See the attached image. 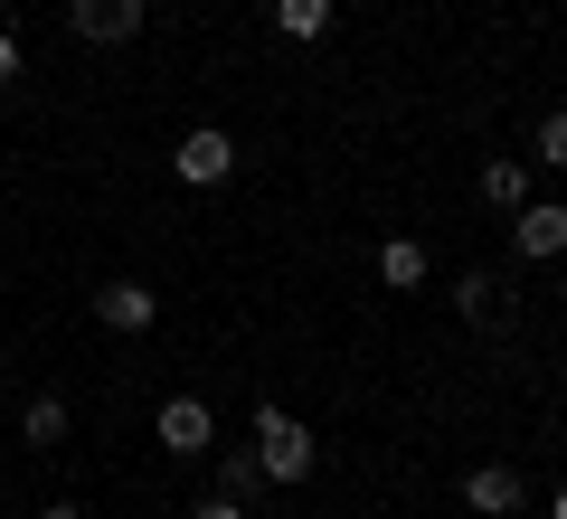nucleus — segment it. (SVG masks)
<instances>
[{"mask_svg": "<svg viewBox=\"0 0 567 519\" xmlns=\"http://www.w3.org/2000/svg\"><path fill=\"white\" fill-rule=\"evenodd\" d=\"M256 463H265V481H312L322 444H312V425H303V416L265 406V416H256Z\"/></svg>", "mask_w": 567, "mask_h": 519, "instance_id": "nucleus-1", "label": "nucleus"}, {"mask_svg": "<svg viewBox=\"0 0 567 519\" xmlns=\"http://www.w3.org/2000/svg\"><path fill=\"white\" fill-rule=\"evenodd\" d=\"M511 256H529V264L567 256V199H529V208H511Z\"/></svg>", "mask_w": 567, "mask_h": 519, "instance_id": "nucleus-2", "label": "nucleus"}, {"mask_svg": "<svg viewBox=\"0 0 567 519\" xmlns=\"http://www.w3.org/2000/svg\"><path fill=\"white\" fill-rule=\"evenodd\" d=\"M171 170H181L189 189H218L227 170H237V142H227L218 123H199V133H181V152H171Z\"/></svg>", "mask_w": 567, "mask_h": 519, "instance_id": "nucleus-3", "label": "nucleus"}, {"mask_svg": "<svg viewBox=\"0 0 567 519\" xmlns=\"http://www.w3.org/2000/svg\"><path fill=\"white\" fill-rule=\"evenodd\" d=\"M520 500H529L520 463H473V473H464V510H483V519H511Z\"/></svg>", "mask_w": 567, "mask_h": 519, "instance_id": "nucleus-4", "label": "nucleus"}, {"mask_svg": "<svg viewBox=\"0 0 567 519\" xmlns=\"http://www.w3.org/2000/svg\"><path fill=\"white\" fill-rule=\"evenodd\" d=\"M66 29L95 39V48H123L142 29V0H66Z\"/></svg>", "mask_w": 567, "mask_h": 519, "instance_id": "nucleus-5", "label": "nucleus"}, {"mask_svg": "<svg viewBox=\"0 0 567 519\" xmlns=\"http://www.w3.org/2000/svg\"><path fill=\"white\" fill-rule=\"evenodd\" d=\"M152 435H162L171 454H208V435H218V416H208L199 397H162V416H152Z\"/></svg>", "mask_w": 567, "mask_h": 519, "instance_id": "nucleus-6", "label": "nucleus"}, {"mask_svg": "<svg viewBox=\"0 0 567 519\" xmlns=\"http://www.w3.org/2000/svg\"><path fill=\"white\" fill-rule=\"evenodd\" d=\"M95 321L133 340V331H152V321H162V302H152V283H104V293H95Z\"/></svg>", "mask_w": 567, "mask_h": 519, "instance_id": "nucleus-7", "label": "nucleus"}, {"mask_svg": "<svg viewBox=\"0 0 567 519\" xmlns=\"http://www.w3.org/2000/svg\"><path fill=\"white\" fill-rule=\"evenodd\" d=\"M379 283H388V293H416V283H425V246L416 237H388L379 246Z\"/></svg>", "mask_w": 567, "mask_h": 519, "instance_id": "nucleus-8", "label": "nucleus"}, {"mask_svg": "<svg viewBox=\"0 0 567 519\" xmlns=\"http://www.w3.org/2000/svg\"><path fill=\"white\" fill-rule=\"evenodd\" d=\"M331 10H341V0H275V29H284V39H322Z\"/></svg>", "mask_w": 567, "mask_h": 519, "instance_id": "nucleus-9", "label": "nucleus"}, {"mask_svg": "<svg viewBox=\"0 0 567 519\" xmlns=\"http://www.w3.org/2000/svg\"><path fill=\"white\" fill-rule=\"evenodd\" d=\"M20 435L39 444V454H58V444H66V397H29V416H20Z\"/></svg>", "mask_w": 567, "mask_h": 519, "instance_id": "nucleus-10", "label": "nucleus"}, {"mask_svg": "<svg viewBox=\"0 0 567 519\" xmlns=\"http://www.w3.org/2000/svg\"><path fill=\"white\" fill-rule=\"evenodd\" d=\"M483 199L502 208V218H511V208H529V170H520V160H492V170H483Z\"/></svg>", "mask_w": 567, "mask_h": 519, "instance_id": "nucleus-11", "label": "nucleus"}, {"mask_svg": "<svg viewBox=\"0 0 567 519\" xmlns=\"http://www.w3.org/2000/svg\"><path fill=\"white\" fill-rule=\"evenodd\" d=\"M265 491V463L256 454H218V500H256Z\"/></svg>", "mask_w": 567, "mask_h": 519, "instance_id": "nucleus-12", "label": "nucleus"}, {"mask_svg": "<svg viewBox=\"0 0 567 519\" xmlns=\"http://www.w3.org/2000/svg\"><path fill=\"white\" fill-rule=\"evenodd\" d=\"M454 312H464V321H492V312H502V283H492V274H464V283H454Z\"/></svg>", "mask_w": 567, "mask_h": 519, "instance_id": "nucleus-13", "label": "nucleus"}, {"mask_svg": "<svg viewBox=\"0 0 567 519\" xmlns=\"http://www.w3.org/2000/svg\"><path fill=\"white\" fill-rule=\"evenodd\" d=\"M539 160H548V170H567V104L539 123Z\"/></svg>", "mask_w": 567, "mask_h": 519, "instance_id": "nucleus-14", "label": "nucleus"}, {"mask_svg": "<svg viewBox=\"0 0 567 519\" xmlns=\"http://www.w3.org/2000/svg\"><path fill=\"white\" fill-rule=\"evenodd\" d=\"M0 85H20V39L0 29Z\"/></svg>", "mask_w": 567, "mask_h": 519, "instance_id": "nucleus-15", "label": "nucleus"}, {"mask_svg": "<svg viewBox=\"0 0 567 519\" xmlns=\"http://www.w3.org/2000/svg\"><path fill=\"white\" fill-rule=\"evenodd\" d=\"M189 519H246V500H199Z\"/></svg>", "mask_w": 567, "mask_h": 519, "instance_id": "nucleus-16", "label": "nucleus"}, {"mask_svg": "<svg viewBox=\"0 0 567 519\" xmlns=\"http://www.w3.org/2000/svg\"><path fill=\"white\" fill-rule=\"evenodd\" d=\"M39 519H85V510H76V500H48V510H39Z\"/></svg>", "mask_w": 567, "mask_h": 519, "instance_id": "nucleus-17", "label": "nucleus"}, {"mask_svg": "<svg viewBox=\"0 0 567 519\" xmlns=\"http://www.w3.org/2000/svg\"><path fill=\"white\" fill-rule=\"evenodd\" d=\"M548 519H567V481H558V500H548Z\"/></svg>", "mask_w": 567, "mask_h": 519, "instance_id": "nucleus-18", "label": "nucleus"}]
</instances>
